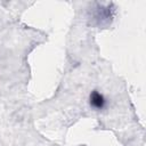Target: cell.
Returning <instances> with one entry per match:
<instances>
[{
  "instance_id": "obj_1",
  "label": "cell",
  "mask_w": 146,
  "mask_h": 146,
  "mask_svg": "<svg viewBox=\"0 0 146 146\" xmlns=\"http://www.w3.org/2000/svg\"><path fill=\"white\" fill-rule=\"evenodd\" d=\"M89 103H90V106L96 108V110H102L106 105L105 97L97 90L91 91V94L89 96Z\"/></svg>"
}]
</instances>
